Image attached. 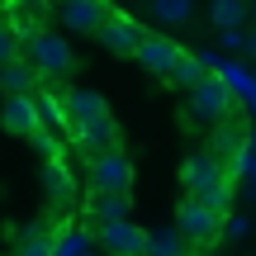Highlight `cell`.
I'll list each match as a JSON object with an SVG mask.
<instances>
[{"label":"cell","instance_id":"obj_5","mask_svg":"<svg viewBox=\"0 0 256 256\" xmlns=\"http://www.w3.org/2000/svg\"><path fill=\"white\" fill-rule=\"evenodd\" d=\"M90 190L95 194H128L133 190V166H128V156L119 147L90 156Z\"/></svg>","mask_w":256,"mask_h":256},{"label":"cell","instance_id":"obj_27","mask_svg":"<svg viewBox=\"0 0 256 256\" xmlns=\"http://www.w3.org/2000/svg\"><path fill=\"white\" fill-rule=\"evenodd\" d=\"M24 10H48V5H57V0H19Z\"/></svg>","mask_w":256,"mask_h":256},{"label":"cell","instance_id":"obj_4","mask_svg":"<svg viewBox=\"0 0 256 256\" xmlns=\"http://www.w3.org/2000/svg\"><path fill=\"white\" fill-rule=\"evenodd\" d=\"M223 218H228V214H218L214 204L185 194V204L176 209V232L185 238V247H214V242L223 238Z\"/></svg>","mask_w":256,"mask_h":256},{"label":"cell","instance_id":"obj_2","mask_svg":"<svg viewBox=\"0 0 256 256\" xmlns=\"http://www.w3.org/2000/svg\"><path fill=\"white\" fill-rule=\"evenodd\" d=\"M232 110H238V100L228 95L223 76H214V72L185 95V119H190V124H204V128H218L223 119H232Z\"/></svg>","mask_w":256,"mask_h":256},{"label":"cell","instance_id":"obj_24","mask_svg":"<svg viewBox=\"0 0 256 256\" xmlns=\"http://www.w3.org/2000/svg\"><path fill=\"white\" fill-rule=\"evenodd\" d=\"M14 52H19V34L5 24V19H0V66H5V62H14Z\"/></svg>","mask_w":256,"mask_h":256},{"label":"cell","instance_id":"obj_10","mask_svg":"<svg viewBox=\"0 0 256 256\" xmlns=\"http://www.w3.org/2000/svg\"><path fill=\"white\" fill-rule=\"evenodd\" d=\"M100 247L110 252V256H142L147 252V228H138L133 218L104 223V228H100Z\"/></svg>","mask_w":256,"mask_h":256},{"label":"cell","instance_id":"obj_28","mask_svg":"<svg viewBox=\"0 0 256 256\" xmlns=\"http://www.w3.org/2000/svg\"><path fill=\"white\" fill-rule=\"evenodd\" d=\"M247 52H252V57H256V34H247Z\"/></svg>","mask_w":256,"mask_h":256},{"label":"cell","instance_id":"obj_23","mask_svg":"<svg viewBox=\"0 0 256 256\" xmlns=\"http://www.w3.org/2000/svg\"><path fill=\"white\" fill-rule=\"evenodd\" d=\"M232 176H238V180H247V185H252V194H256V147H247V152L238 156Z\"/></svg>","mask_w":256,"mask_h":256},{"label":"cell","instance_id":"obj_7","mask_svg":"<svg viewBox=\"0 0 256 256\" xmlns=\"http://www.w3.org/2000/svg\"><path fill=\"white\" fill-rule=\"evenodd\" d=\"M247 133H252V128H242L238 114H232V119H223L218 128H214V138H209V156H214L228 176H232V166H238V156L247 152Z\"/></svg>","mask_w":256,"mask_h":256},{"label":"cell","instance_id":"obj_29","mask_svg":"<svg viewBox=\"0 0 256 256\" xmlns=\"http://www.w3.org/2000/svg\"><path fill=\"white\" fill-rule=\"evenodd\" d=\"M247 147H256V128H252V133H247Z\"/></svg>","mask_w":256,"mask_h":256},{"label":"cell","instance_id":"obj_30","mask_svg":"<svg viewBox=\"0 0 256 256\" xmlns=\"http://www.w3.org/2000/svg\"><path fill=\"white\" fill-rule=\"evenodd\" d=\"M86 256H95V252H86Z\"/></svg>","mask_w":256,"mask_h":256},{"label":"cell","instance_id":"obj_15","mask_svg":"<svg viewBox=\"0 0 256 256\" xmlns=\"http://www.w3.org/2000/svg\"><path fill=\"white\" fill-rule=\"evenodd\" d=\"M204 76H209V66H204V57H200V52H180V57H176V66L166 72V81H171L176 90H185V95H190L194 86L204 81Z\"/></svg>","mask_w":256,"mask_h":256},{"label":"cell","instance_id":"obj_6","mask_svg":"<svg viewBox=\"0 0 256 256\" xmlns=\"http://www.w3.org/2000/svg\"><path fill=\"white\" fill-rule=\"evenodd\" d=\"M95 38H100V43L110 48L114 57H133V52H138V43L147 38V28L138 24V19H128V14H114V10H110V19L100 24V34H95Z\"/></svg>","mask_w":256,"mask_h":256},{"label":"cell","instance_id":"obj_22","mask_svg":"<svg viewBox=\"0 0 256 256\" xmlns=\"http://www.w3.org/2000/svg\"><path fill=\"white\" fill-rule=\"evenodd\" d=\"M34 147H38V156H48V162H62V142H57V133H48V128L34 133Z\"/></svg>","mask_w":256,"mask_h":256},{"label":"cell","instance_id":"obj_16","mask_svg":"<svg viewBox=\"0 0 256 256\" xmlns=\"http://www.w3.org/2000/svg\"><path fill=\"white\" fill-rule=\"evenodd\" d=\"M0 90H5V95H34L38 90V72L14 57V62L0 66Z\"/></svg>","mask_w":256,"mask_h":256},{"label":"cell","instance_id":"obj_18","mask_svg":"<svg viewBox=\"0 0 256 256\" xmlns=\"http://www.w3.org/2000/svg\"><path fill=\"white\" fill-rule=\"evenodd\" d=\"M90 218L100 223H124V218H133L128 214V194H90Z\"/></svg>","mask_w":256,"mask_h":256},{"label":"cell","instance_id":"obj_1","mask_svg":"<svg viewBox=\"0 0 256 256\" xmlns=\"http://www.w3.org/2000/svg\"><path fill=\"white\" fill-rule=\"evenodd\" d=\"M180 185H185L190 200H204V204H214L218 214H228V204H232V176L223 171L209 152L190 156V162L180 166Z\"/></svg>","mask_w":256,"mask_h":256},{"label":"cell","instance_id":"obj_12","mask_svg":"<svg viewBox=\"0 0 256 256\" xmlns=\"http://www.w3.org/2000/svg\"><path fill=\"white\" fill-rule=\"evenodd\" d=\"M133 57H138V66H147L152 76H166V72L176 66V57H180V48H176L166 34H147L142 43H138Z\"/></svg>","mask_w":256,"mask_h":256},{"label":"cell","instance_id":"obj_25","mask_svg":"<svg viewBox=\"0 0 256 256\" xmlns=\"http://www.w3.org/2000/svg\"><path fill=\"white\" fill-rule=\"evenodd\" d=\"M218 43L228 48V52H247V34H242V28H223Z\"/></svg>","mask_w":256,"mask_h":256},{"label":"cell","instance_id":"obj_21","mask_svg":"<svg viewBox=\"0 0 256 256\" xmlns=\"http://www.w3.org/2000/svg\"><path fill=\"white\" fill-rule=\"evenodd\" d=\"M209 14H214V28L223 34V28H242V24H247L252 5H247V0H214Z\"/></svg>","mask_w":256,"mask_h":256},{"label":"cell","instance_id":"obj_20","mask_svg":"<svg viewBox=\"0 0 256 256\" xmlns=\"http://www.w3.org/2000/svg\"><path fill=\"white\" fill-rule=\"evenodd\" d=\"M147 14L162 24H190L194 19V0H147Z\"/></svg>","mask_w":256,"mask_h":256},{"label":"cell","instance_id":"obj_14","mask_svg":"<svg viewBox=\"0 0 256 256\" xmlns=\"http://www.w3.org/2000/svg\"><path fill=\"white\" fill-rule=\"evenodd\" d=\"M76 147H81L86 156L119 147V128H114V119H100V124H86V128H76Z\"/></svg>","mask_w":256,"mask_h":256},{"label":"cell","instance_id":"obj_3","mask_svg":"<svg viewBox=\"0 0 256 256\" xmlns=\"http://www.w3.org/2000/svg\"><path fill=\"white\" fill-rule=\"evenodd\" d=\"M24 52H28V66L38 72V81H62L72 72V43L62 34L34 28V34H24Z\"/></svg>","mask_w":256,"mask_h":256},{"label":"cell","instance_id":"obj_13","mask_svg":"<svg viewBox=\"0 0 256 256\" xmlns=\"http://www.w3.org/2000/svg\"><path fill=\"white\" fill-rule=\"evenodd\" d=\"M43 194H48L52 209H72L76 180H72V171H66V162H48V166H43Z\"/></svg>","mask_w":256,"mask_h":256},{"label":"cell","instance_id":"obj_11","mask_svg":"<svg viewBox=\"0 0 256 256\" xmlns=\"http://www.w3.org/2000/svg\"><path fill=\"white\" fill-rule=\"evenodd\" d=\"M62 114H66V124L72 128H86V124H100V119H110V110H104V95H95V90H66L62 95Z\"/></svg>","mask_w":256,"mask_h":256},{"label":"cell","instance_id":"obj_9","mask_svg":"<svg viewBox=\"0 0 256 256\" xmlns=\"http://www.w3.org/2000/svg\"><path fill=\"white\" fill-rule=\"evenodd\" d=\"M57 14H62V28L100 34V24L110 19V5L104 0H57Z\"/></svg>","mask_w":256,"mask_h":256},{"label":"cell","instance_id":"obj_8","mask_svg":"<svg viewBox=\"0 0 256 256\" xmlns=\"http://www.w3.org/2000/svg\"><path fill=\"white\" fill-rule=\"evenodd\" d=\"M0 128L5 133H19V138H34L43 119H38V95H5L0 104Z\"/></svg>","mask_w":256,"mask_h":256},{"label":"cell","instance_id":"obj_17","mask_svg":"<svg viewBox=\"0 0 256 256\" xmlns=\"http://www.w3.org/2000/svg\"><path fill=\"white\" fill-rule=\"evenodd\" d=\"M86 252H95V247H90V232L81 223H62L52 232V256H86Z\"/></svg>","mask_w":256,"mask_h":256},{"label":"cell","instance_id":"obj_19","mask_svg":"<svg viewBox=\"0 0 256 256\" xmlns=\"http://www.w3.org/2000/svg\"><path fill=\"white\" fill-rule=\"evenodd\" d=\"M142 256H190V247H185V238L176 228H152V232H147V252Z\"/></svg>","mask_w":256,"mask_h":256},{"label":"cell","instance_id":"obj_26","mask_svg":"<svg viewBox=\"0 0 256 256\" xmlns=\"http://www.w3.org/2000/svg\"><path fill=\"white\" fill-rule=\"evenodd\" d=\"M247 232H252V218H242V214L223 218V238H247Z\"/></svg>","mask_w":256,"mask_h":256}]
</instances>
